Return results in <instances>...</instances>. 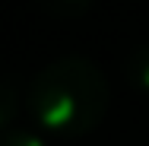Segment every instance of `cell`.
Listing matches in <instances>:
<instances>
[{"instance_id": "cell-1", "label": "cell", "mask_w": 149, "mask_h": 146, "mask_svg": "<svg viewBox=\"0 0 149 146\" xmlns=\"http://www.w3.org/2000/svg\"><path fill=\"white\" fill-rule=\"evenodd\" d=\"M111 105V89L105 73L89 57L67 54L45 64L26 89L29 115L57 137H86L92 133Z\"/></svg>"}, {"instance_id": "cell-5", "label": "cell", "mask_w": 149, "mask_h": 146, "mask_svg": "<svg viewBox=\"0 0 149 146\" xmlns=\"http://www.w3.org/2000/svg\"><path fill=\"white\" fill-rule=\"evenodd\" d=\"M0 146H48V143L32 130H6L0 133Z\"/></svg>"}, {"instance_id": "cell-2", "label": "cell", "mask_w": 149, "mask_h": 146, "mask_svg": "<svg viewBox=\"0 0 149 146\" xmlns=\"http://www.w3.org/2000/svg\"><path fill=\"white\" fill-rule=\"evenodd\" d=\"M124 76H127L130 86L149 92V45H140V48H133L127 54V60H124Z\"/></svg>"}, {"instance_id": "cell-3", "label": "cell", "mask_w": 149, "mask_h": 146, "mask_svg": "<svg viewBox=\"0 0 149 146\" xmlns=\"http://www.w3.org/2000/svg\"><path fill=\"white\" fill-rule=\"evenodd\" d=\"M35 3L54 19H76V16L89 13L92 6V0H35Z\"/></svg>"}, {"instance_id": "cell-4", "label": "cell", "mask_w": 149, "mask_h": 146, "mask_svg": "<svg viewBox=\"0 0 149 146\" xmlns=\"http://www.w3.org/2000/svg\"><path fill=\"white\" fill-rule=\"evenodd\" d=\"M16 108H19V95H16V89H13L10 80L0 76V133L10 130V124H13V117H16Z\"/></svg>"}]
</instances>
